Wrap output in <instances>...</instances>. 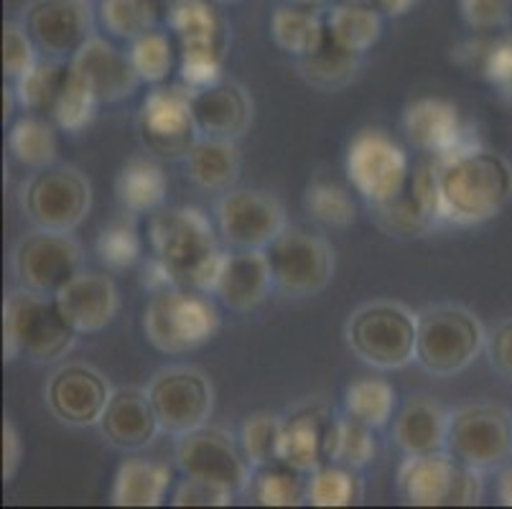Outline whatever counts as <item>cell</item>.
<instances>
[{
  "label": "cell",
  "instance_id": "cell-23",
  "mask_svg": "<svg viewBox=\"0 0 512 509\" xmlns=\"http://www.w3.org/2000/svg\"><path fill=\"white\" fill-rule=\"evenodd\" d=\"M57 303L79 336L97 334L118 316L120 293L110 275L85 268L57 293Z\"/></svg>",
  "mask_w": 512,
  "mask_h": 509
},
{
  "label": "cell",
  "instance_id": "cell-9",
  "mask_svg": "<svg viewBox=\"0 0 512 509\" xmlns=\"http://www.w3.org/2000/svg\"><path fill=\"white\" fill-rule=\"evenodd\" d=\"M276 291L288 298H311L327 291L337 270L332 242L311 227L288 224L268 247Z\"/></svg>",
  "mask_w": 512,
  "mask_h": 509
},
{
  "label": "cell",
  "instance_id": "cell-38",
  "mask_svg": "<svg viewBox=\"0 0 512 509\" xmlns=\"http://www.w3.org/2000/svg\"><path fill=\"white\" fill-rule=\"evenodd\" d=\"M69 74V62L62 59H46L41 56L39 62L29 72L13 82L18 105L29 110L31 115H49L59 90H62L64 79Z\"/></svg>",
  "mask_w": 512,
  "mask_h": 509
},
{
  "label": "cell",
  "instance_id": "cell-21",
  "mask_svg": "<svg viewBox=\"0 0 512 509\" xmlns=\"http://www.w3.org/2000/svg\"><path fill=\"white\" fill-rule=\"evenodd\" d=\"M69 67L102 102L128 100L138 90L141 77L130 62L128 51L115 49L102 36H92L79 46L77 54L69 59Z\"/></svg>",
  "mask_w": 512,
  "mask_h": 509
},
{
  "label": "cell",
  "instance_id": "cell-6",
  "mask_svg": "<svg viewBox=\"0 0 512 509\" xmlns=\"http://www.w3.org/2000/svg\"><path fill=\"white\" fill-rule=\"evenodd\" d=\"M220 331V311L209 293L164 288L151 296L143 314V334L164 354H186Z\"/></svg>",
  "mask_w": 512,
  "mask_h": 509
},
{
  "label": "cell",
  "instance_id": "cell-19",
  "mask_svg": "<svg viewBox=\"0 0 512 509\" xmlns=\"http://www.w3.org/2000/svg\"><path fill=\"white\" fill-rule=\"evenodd\" d=\"M339 418L321 403H306L283 415L281 461L311 474L337 456Z\"/></svg>",
  "mask_w": 512,
  "mask_h": 509
},
{
  "label": "cell",
  "instance_id": "cell-48",
  "mask_svg": "<svg viewBox=\"0 0 512 509\" xmlns=\"http://www.w3.org/2000/svg\"><path fill=\"white\" fill-rule=\"evenodd\" d=\"M235 499L237 494L227 487L197 479V476H184L179 487L174 489L171 504L174 507H230Z\"/></svg>",
  "mask_w": 512,
  "mask_h": 509
},
{
  "label": "cell",
  "instance_id": "cell-26",
  "mask_svg": "<svg viewBox=\"0 0 512 509\" xmlns=\"http://www.w3.org/2000/svg\"><path fill=\"white\" fill-rule=\"evenodd\" d=\"M449 413L444 405L426 395L408 398L393 415L390 438L403 456H421L446 451Z\"/></svg>",
  "mask_w": 512,
  "mask_h": 509
},
{
  "label": "cell",
  "instance_id": "cell-32",
  "mask_svg": "<svg viewBox=\"0 0 512 509\" xmlns=\"http://www.w3.org/2000/svg\"><path fill=\"white\" fill-rule=\"evenodd\" d=\"M383 13L365 3L342 0L324 13L327 31L342 49L365 56L383 36Z\"/></svg>",
  "mask_w": 512,
  "mask_h": 509
},
{
  "label": "cell",
  "instance_id": "cell-14",
  "mask_svg": "<svg viewBox=\"0 0 512 509\" xmlns=\"http://www.w3.org/2000/svg\"><path fill=\"white\" fill-rule=\"evenodd\" d=\"M192 95L184 82L156 84L138 112V133L148 156L158 161H184L199 140L192 112Z\"/></svg>",
  "mask_w": 512,
  "mask_h": 509
},
{
  "label": "cell",
  "instance_id": "cell-34",
  "mask_svg": "<svg viewBox=\"0 0 512 509\" xmlns=\"http://www.w3.org/2000/svg\"><path fill=\"white\" fill-rule=\"evenodd\" d=\"M304 471L293 469L286 461H273L253 469L245 497L258 507H299L306 502Z\"/></svg>",
  "mask_w": 512,
  "mask_h": 509
},
{
  "label": "cell",
  "instance_id": "cell-28",
  "mask_svg": "<svg viewBox=\"0 0 512 509\" xmlns=\"http://www.w3.org/2000/svg\"><path fill=\"white\" fill-rule=\"evenodd\" d=\"M240 148L237 140L202 138L186 153L184 166L186 176L204 191H225L235 189L240 179Z\"/></svg>",
  "mask_w": 512,
  "mask_h": 509
},
{
  "label": "cell",
  "instance_id": "cell-31",
  "mask_svg": "<svg viewBox=\"0 0 512 509\" xmlns=\"http://www.w3.org/2000/svg\"><path fill=\"white\" fill-rule=\"evenodd\" d=\"M299 74L306 84H311L319 92H339L347 84L355 82L357 72L362 67V56L342 49L337 41L324 34L321 44L311 54L296 59Z\"/></svg>",
  "mask_w": 512,
  "mask_h": 509
},
{
  "label": "cell",
  "instance_id": "cell-36",
  "mask_svg": "<svg viewBox=\"0 0 512 509\" xmlns=\"http://www.w3.org/2000/svg\"><path fill=\"white\" fill-rule=\"evenodd\" d=\"M164 11H169L166 0H100L97 18L110 36L133 41L158 28Z\"/></svg>",
  "mask_w": 512,
  "mask_h": 509
},
{
  "label": "cell",
  "instance_id": "cell-49",
  "mask_svg": "<svg viewBox=\"0 0 512 509\" xmlns=\"http://www.w3.org/2000/svg\"><path fill=\"white\" fill-rule=\"evenodd\" d=\"M459 13L474 31H495L510 23L512 0H459Z\"/></svg>",
  "mask_w": 512,
  "mask_h": 509
},
{
  "label": "cell",
  "instance_id": "cell-4",
  "mask_svg": "<svg viewBox=\"0 0 512 509\" xmlns=\"http://www.w3.org/2000/svg\"><path fill=\"white\" fill-rule=\"evenodd\" d=\"M349 352L380 372L416 362L418 314L398 301H370L355 308L344 324Z\"/></svg>",
  "mask_w": 512,
  "mask_h": 509
},
{
  "label": "cell",
  "instance_id": "cell-35",
  "mask_svg": "<svg viewBox=\"0 0 512 509\" xmlns=\"http://www.w3.org/2000/svg\"><path fill=\"white\" fill-rule=\"evenodd\" d=\"M365 499V482L360 469L347 464L319 466L306 479V504L311 507H355Z\"/></svg>",
  "mask_w": 512,
  "mask_h": 509
},
{
  "label": "cell",
  "instance_id": "cell-37",
  "mask_svg": "<svg viewBox=\"0 0 512 509\" xmlns=\"http://www.w3.org/2000/svg\"><path fill=\"white\" fill-rule=\"evenodd\" d=\"M370 207L372 219L385 235L398 237V240H413V237H423L428 232H434L439 227L431 214L423 209V204L418 202L413 191L408 189L390 202L383 204H367Z\"/></svg>",
  "mask_w": 512,
  "mask_h": 509
},
{
  "label": "cell",
  "instance_id": "cell-54",
  "mask_svg": "<svg viewBox=\"0 0 512 509\" xmlns=\"http://www.w3.org/2000/svg\"><path fill=\"white\" fill-rule=\"evenodd\" d=\"M497 499L505 507H512V464H505L497 476Z\"/></svg>",
  "mask_w": 512,
  "mask_h": 509
},
{
  "label": "cell",
  "instance_id": "cell-46",
  "mask_svg": "<svg viewBox=\"0 0 512 509\" xmlns=\"http://www.w3.org/2000/svg\"><path fill=\"white\" fill-rule=\"evenodd\" d=\"M375 428L365 426L360 420L339 418V436H337V456L334 461L347 466H355V469H365L372 459H375V436H372Z\"/></svg>",
  "mask_w": 512,
  "mask_h": 509
},
{
  "label": "cell",
  "instance_id": "cell-2",
  "mask_svg": "<svg viewBox=\"0 0 512 509\" xmlns=\"http://www.w3.org/2000/svg\"><path fill=\"white\" fill-rule=\"evenodd\" d=\"M153 258L164 265L171 286L212 293L225 252L212 222L197 207L161 209L148 222Z\"/></svg>",
  "mask_w": 512,
  "mask_h": 509
},
{
  "label": "cell",
  "instance_id": "cell-11",
  "mask_svg": "<svg viewBox=\"0 0 512 509\" xmlns=\"http://www.w3.org/2000/svg\"><path fill=\"white\" fill-rule=\"evenodd\" d=\"M11 268L21 288L57 296L69 280L85 270V250L74 240L72 232L34 227L13 247Z\"/></svg>",
  "mask_w": 512,
  "mask_h": 509
},
{
  "label": "cell",
  "instance_id": "cell-5",
  "mask_svg": "<svg viewBox=\"0 0 512 509\" xmlns=\"http://www.w3.org/2000/svg\"><path fill=\"white\" fill-rule=\"evenodd\" d=\"M487 344V331L474 311L459 303H439L418 311L416 362L428 375L464 372Z\"/></svg>",
  "mask_w": 512,
  "mask_h": 509
},
{
  "label": "cell",
  "instance_id": "cell-20",
  "mask_svg": "<svg viewBox=\"0 0 512 509\" xmlns=\"http://www.w3.org/2000/svg\"><path fill=\"white\" fill-rule=\"evenodd\" d=\"M403 130L418 151L436 158L479 143L474 130L459 115V107L439 97H423V100L411 102L403 115Z\"/></svg>",
  "mask_w": 512,
  "mask_h": 509
},
{
  "label": "cell",
  "instance_id": "cell-29",
  "mask_svg": "<svg viewBox=\"0 0 512 509\" xmlns=\"http://www.w3.org/2000/svg\"><path fill=\"white\" fill-rule=\"evenodd\" d=\"M174 471L151 459H128L120 464L110 489L115 507H158L166 499Z\"/></svg>",
  "mask_w": 512,
  "mask_h": 509
},
{
  "label": "cell",
  "instance_id": "cell-17",
  "mask_svg": "<svg viewBox=\"0 0 512 509\" xmlns=\"http://www.w3.org/2000/svg\"><path fill=\"white\" fill-rule=\"evenodd\" d=\"M21 23L41 56L69 62L95 36V8L90 0H29Z\"/></svg>",
  "mask_w": 512,
  "mask_h": 509
},
{
  "label": "cell",
  "instance_id": "cell-15",
  "mask_svg": "<svg viewBox=\"0 0 512 509\" xmlns=\"http://www.w3.org/2000/svg\"><path fill=\"white\" fill-rule=\"evenodd\" d=\"M217 232L235 250H268L271 242L288 227L281 199L260 189H230L220 196Z\"/></svg>",
  "mask_w": 512,
  "mask_h": 509
},
{
  "label": "cell",
  "instance_id": "cell-30",
  "mask_svg": "<svg viewBox=\"0 0 512 509\" xmlns=\"http://www.w3.org/2000/svg\"><path fill=\"white\" fill-rule=\"evenodd\" d=\"M115 194L128 214L158 212L169 194L164 166L153 156L130 158L115 181Z\"/></svg>",
  "mask_w": 512,
  "mask_h": 509
},
{
  "label": "cell",
  "instance_id": "cell-53",
  "mask_svg": "<svg viewBox=\"0 0 512 509\" xmlns=\"http://www.w3.org/2000/svg\"><path fill=\"white\" fill-rule=\"evenodd\" d=\"M355 3H365V6L375 8V11H380L383 16L398 18V16H403V13L411 11L418 0H355Z\"/></svg>",
  "mask_w": 512,
  "mask_h": 509
},
{
  "label": "cell",
  "instance_id": "cell-16",
  "mask_svg": "<svg viewBox=\"0 0 512 509\" xmlns=\"http://www.w3.org/2000/svg\"><path fill=\"white\" fill-rule=\"evenodd\" d=\"M176 469L184 476H197L227 487L237 497L245 494L253 466L245 459L240 438L214 426H202L186 433L176 443Z\"/></svg>",
  "mask_w": 512,
  "mask_h": 509
},
{
  "label": "cell",
  "instance_id": "cell-12",
  "mask_svg": "<svg viewBox=\"0 0 512 509\" xmlns=\"http://www.w3.org/2000/svg\"><path fill=\"white\" fill-rule=\"evenodd\" d=\"M161 433L181 438L207 426L214 410V387L199 367H164L146 387Z\"/></svg>",
  "mask_w": 512,
  "mask_h": 509
},
{
  "label": "cell",
  "instance_id": "cell-1",
  "mask_svg": "<svg viewBox=\"0 0 512 509\" xmlns=\"http://www.w3.org/2000/svg\"><path fill=\"white\" fill-rule=\"evenodd\" d=\"M436 158V156H434ZM441 222L477 227L495 219L512 199V166L505 156L477 146L436 158Z\"/></svg>",
  "mask_w": 512,
  "mask_h": 509
},
{
  "label": "cell",
  "instance_id": "cell-22",
  "mask_svg": "<svg viewBox=\"0 0 512 509\" xmlns=\"http://www.w3.org/2000/svg\"><path fill=\"white\" fill-rule=\"evenodd\" d=\"M194 123L202 138L237 140L253 125V97L235 79L209 84L192 95Z\"/></svg>",
  "mask_w": 512,
  "mask_h": 509
},
{
  "label": "cell",
  "instance_id": "cell-41",
  "mask_svg": "<svg viewBox=\"0 0 512 509\" xmlns=\"http://www.w3.org/2000/svg\"><path fill=\"white\" fill-rule=\"evenodd\" d=\"M97 107H100V100L92 95L90 87H87V84L72 72V67H69V74L67 79H64L57 100H54L49 118L51 123L57 125V128H62L64 133H82V130L95 120Z\"/></svg>",
  "mask_w": 512,
  "mask_h": 509
},
{
  "label": "cell",
  "instance_id": "cell-55",
  "mask_svg": "<svg viewBox=\"0 0 512 509\" xmlns=\"http://www.w3.org/2000/svg\"><path fill=\"white\" fill-rule=\"evenodd\" d=\"M288 3H296V6H306V8H324L329 6L332 0H288Z\"/></svg>",
  "mask_w": 512,
  "mask_h": 509
},
{
  "label": "cell",
  "instance_id": "cell-25",
  "mask_svg": "<svg viewBox=\"0 0 512 509\" xmlns=\"http://www.w3.org/2000/svg\"><path fill=\"white\" fill-rule=\"evenodd\" d=\"M271 291H276V283H273L268 252L235 250V247L232 252H225V263L217 275L212 296L220 298L230 311L248 314L271 296Z\"/></svg>",
  "mask_w": 512,
  "mask_h": 509
},
{
  "label": "cell",
  "instance_id": "cell-18",
  "mask_svg": "<svg viewBox=\"0 0 512 509\" xmlns=\"http://www.w3.org/2000/svg\"><path fill=\"white\" fill-rule=\"evenodd\" d=\"M113 398V385L87 362L59 364L46 377L44 403L49 413L69 428L100 426L102 413Z\"/></svg>",
  "mask_w": 512,
  "mask_h": 509
},
{
  "label": "cell",
  "instance_id": "cell-13",
  "mask_svg": "<svg viewBox=\"0 0 512 509\" xmlns=\"http://www.w3.org/2000/svg\"><path fill=\"white\" fill-rule=\"evenodd\" d=\"M347 179L367 204H383L400 196L411 181V163L406 151L383 130H360L349 140Z\"/></svg>",
  "mask_w": 512,
  "mask_h": 509
},
{
  "label": "cell",
  "instance_id": "cell-52",
  "mask_svg": "<svg viewBox=\"0 0 512 509\" xmlns=\"http://www.w3.org/2000/svg\"><path fill=\"white\" fill-rule=\"evenodd\" d=\"M23 438L11 418L3 420V482L11 484L13 476L21 469Z\"/></svg>",
  "mask_w": 512,
  "mask_h": 509
},
{
  "label": "cell",
  "instance_id": "cell-44",
  "mask_svg": "<svg viewBox=\"0 0 512 509\" xmlns=\"http://www.w3.org/2000/svg\"><path fill=\"white\" fill-rule=\"evenodd\" d=\"M304 209L314 222L332 230H344L357 217L355 199L334 181H314L304 194Z\"/></svg>",
  "mask_w": 512,
  "mask_h": 509
},
{
  "label": "cell",
  "instance_id": "cell-47",
  "mask_svg": "<svg viewBox=\"0 0 512 509\" xmlns=\"http://www.w3.org/2000/svg\"><path fill=\"white\" fill-rule=\"evenodd\" d=\"M41 59L39 49L26 34L21 21H8L3 26V72L11 82L29 72L36 62Z\"/></svg>",
  "mask_w": 512,
  "mask_h": 509
},
{
  "label": "cell",
  "instance_id": "cell-40",
  "mask_svg": "<svg viewBox=\"0 0 512 509\" xmlns=\"http://www.w3.org/2000/svg\"><path fill=\"white\" fill-rule=\"evenodd\" d=\"M8 148L18 163L29 168H44L57 163L59 140L54 133V123H46L39 115H26L16 120L8 133Z\"/></svg>",
  "mask_w": 512,
  "mask_h": 509
},
{
  "label": "cell",
  "instance_id": "cell-8",
  "mask_svg": "<svg viewBox=\"0 0 512 509\" xmlns=\"http://www.w3.org/2000/svg\"><path fill=\"white\" fill-rule=\"evenodd\" d=\"M21 209L39 230L74 232L92 209V184L67 163L36 168L21 189Z\"/></svg>",
  "mask_w": 512,
  "mask_h": 509
},
{
  "label": "cell",
  "instance_id": "cell-3",
  "mask_svg": "<svg viewBox=\"0 0 512 509\" xmlns=\"http://www.w3.org/2000/svg\"><path fill=\"white\" fill-rule=\"evenodd\" d=\"M79 334L59 308L57 296L18 286L3 301V349L6 362L23 357L34 364H54L67 357Z\"/></svg>",
  "mask_w": 512,
  "mask_h": 509
},
{
  "label": "cell",
  "instance_id": "cell-51",
  "mask_svg": "<svg viewBox=\"0 0 512 509\" xmlns=\"http://www.w3.org/2000/svg\"><path fill=\"white\" fill-rule=\"evenodd\" d=\"M484 352H487V362H490L492 370L512 382V319L500 321L487 334Z\"/></svg>",
  "mask_w": 512,
  "mask_h": 509
},
{
  "label": "cell",
  "instance_id": "cell-45",
  "mask_svg": "<svg viewBox=\"0 0 512 509\" xmlns=\"http://www.w3.org/2000/svg\"><path fill=\"white\" fill-rule=\"evenodd\" d=\"M141 252V235H138L136 224L130 222L128 217L113 219L107 227H102L100 237H97V255H100L107 268H130V265H136L141 260Z\"/></svg>",
  "mask_w": 512,
  "mask_h": 509
},
{
  "label": "cell",
  "instance_id": "cell-10",
  "mask_svg": "<svg viewBox=\"0 0 512 509\" xmlns=\"http://www.w3.org/2000/svg\"><path fill=\"white\" fill-rule=\"evenodd\" d=\"M446 451L482 474L500 471L512 459V413L500 403L459 405L449 413Z\"/></svg>",
  "mask_w": 512,
  "mask_h": 509
},
{
  "label": "cell",
  "instance_id": "cell-42",
  "mask_svg": "<svg viewBox=\"0 0 512 509\" xmlns=\"http://www.w3.org/2000/svg\"><path fill=\"white\" fill-rule=\"evenodd\" d=\"M130 62L136 67L138 77L146 84H164L174 72L176 49L174 41L161 28H151L143 36L130 41Z\"/></svg>",
  "mask_w": 512,
  "mask_h": 509
},
{
  "label": "cell",
  "instance_id": "cell-7",
  "mask_svg": "<svg viewBox=\"0 0 512 509\" xmlns=\"http://www.w3.org/2000/svg\"><path fill=\"white\" fill-rule=\"evenodd\" d=\"M482 476L449 451L406 456L398 469V494L413 507H474L482 502Z\"/></svg>",
  "mask_w": 512,
  "mask_h": 509
},
{
  "label": "cell",
  "instance_id": "cell-27",
  "mask_svg": "<svg viewBox=\"0 0 512 509\" xmlns=\"http://www.w3.org/2000/svg\"><path fill=\"white\" fill-rule=\"evenodd\" d=\"M166 26L179 49H230V26L207 0H181L169 6Z\"/></svg>",
  "mask_w": 512,
  "mask_h": 509
},
{
  "label": "cell",
  "instance_id": "cell-24",
  "mask_svg": "<svg viewBox=\"0 0 512 509\" xmlns=\"http://www.w3.org/2000/svg\"><path fill=\"white\" fill-rule=\"evenodd\" d=\"M102 438L123 454H136L151 446L161 433L148 392L141 387H118L100 420Z\"/></svg>",
  "mask_w": 512,
  "mask_h": 509
},
{
  "label": "cell",
  "instance_id": "cell-43",
  "mask_svg": "<svg viewBox=\"0 0 512 509\" xmlns=\"http://www.w3.org/2000/svg\"><path fill=\"white\" fill-rule=\"evenodd\" d=\"M283 418L276 413H253L242 420L240 446L253 469L281 461Z\"/></svg>",
  "mask_w": 512,
  "mask_h": 509
},
{
  "label": "cell",
  "instance_id": "cell-50",
  "mask_svg": "<svg viewBox=\"0 0 512 509\" xmlns=\"http://www.w3.org/2000/svg\"><path fill=\"white\" fill-rule=\"evenodd\" d=\"M479 72L497 90L512 95V39H500L487 46Z\"/></svg>",
  "mask_w": 512,
  "mask_h": 509
},
{
  "label": "cell",
  "instance_id": "cell-56",
  "mask_svg": "<svg viewBox=\"0 0 512 509\" xmlns=\"http://www.w3.org/2000/svg\"><path fill=\"white\" fill-rule=\"evenodd\" d=\"M230 3H235V0H230Z\"/></svg>",
  "mask_w": 512,
  "mask_h": 509
},
{
  "label": "cell",
  "instance_id": "cell-33",
  "mask_svg": "<svg viewBox=\"0 0 512 509\" xmlns=\"http://www.w3.org/2000/svg\"><path fill=\"white\" fill-rule=\"evenodd\" d=\"M324 34H327V21L319 8L286 3V6H278L271 18L273 41L293 59L311 54L321 44Z\"/></svg>",
  "mask_w": 512,
  "mask_h": 509
},
{
  "label": "cell",
  "instance_id": "cell-39",
  "mask_svg": "<svg viewBox=\"0 0 512 509\" xmlns=\"http://www.w3.org/2000/svg\"><path fill=\"white\" fill-rule=\"evenodd\" d=\"M398 395L390 382L380 377H362L344 390V415L370 428L388 426L395 415Z\"/></svg>",
  "mask_w": 512,
  "mask_h": 509
}]
</instances>
